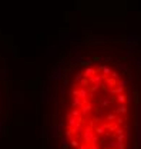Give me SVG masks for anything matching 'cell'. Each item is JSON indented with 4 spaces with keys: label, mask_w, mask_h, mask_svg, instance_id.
<instances>
[{
    "label": "cell",
    "mask_w": 141,
    "mask_h": 149,
    "mask_svg": "<svg viewBox=\"0 0 141 149\" xmlns=\"http://www.w3.org/2000/svg\"><path fill=\"white\" fill-rule=\"evenodd\" d=\"M83 139H84V143L86 145H94L98 142V135H94V129L87 126L84 130H83Z\"/></svg>",
    "instance_id": "obj_1"
},
{
    "label": "cell",
    "mask_w": 141,
    "mask_h": 149,
    "mask_svg": "<svg viewBox=\"0 0 141 149\" xmlns=\"http://www.w3.org/2000/svg\"><path fill=\"white\" fill-rule=\"evenodd\" d=\"M125 88H127V86H118V88H111V89H108V93H110V95H113V96H115V95L124 93Z\"/></svg>",
    "instance_id": "obj_2"
},
{
    "label": "cell",
    "mask_w": 141,
    "mask_h": 149,
    "mask_svg": "<svg viewBox=\"0 0 141 149\" xmlns=\"http://www.w3.org/2000/svg\"><path fill=\"white\" fill-rule=\"evenodd\" d=\"M78 118L73 116V115H67V122H68V126H70V128H73V126H76L78 123Z\"/></svg>",
    "instance_id": "obj_3"
},
{
    "label": "cell",
    "mask_w": 141,
    "mask_h": 149,
    "mask_svg": "<svg viewBox=\"0 0 141 149\" xmlns=\"http://www.w3.org/2000/svg\"><path fill=\"white\" fill-rule=\"evenodd\" d=\"M113 112L117 115V113H127L128 112V108L125 106V103H120V106H118L117 109H113Z\"/></svg>",
    "instance_id": "obj_4"
},
{
    "label": "cell",
    "mask_w": 141,
    "mask_h": 149,
    "mask_svg": "<svg viewBox=\"0 0 141 149\" xmlns=\"http://www.w3.org/2000/svg\"><path fill=\"white\" fill-rule=\"evenodd\" d=\"M94 132H96V135H98V136H106L107 132H106V126H97V128H94Z\"/></svg>",
    "instance_id": "obj_5"
},
{
    "label": "cell",
    "mask_w": 141,
    "mask_h": 149,
    "mask_svg": "<svg viewBox=\"0 0 141 149\" xmlns=\"http://www.w3.org/2000/svg\"><path fill=\"white\" fill-rule=\"evenodd\" d=\"M71 106L73 108H81L83 106V99L78 96H74L73 97V103H71Z\"/></svg>",
    "instance_id": "obj_6"
},
{
    "label": "cell",
    "mask_w": 141,
    "mask_h": 149,
    "mask_svg": "<svg viewBox=\"0 0 141 149\" xmlns=\"http://www.w3.org/2000/svg\"><path fill=\"white\" fill-rule=\"evenodd\" d=\"M91 109H93V106L87 102V103H84V105L81 106V115H87L88 112H91Z\"/></svg>",
    "instance_id": "obj_7"
},
{
    "label": "cell",
    "mask_w": 141,
    "mask_h": 149,
    "mask_svg": "<svg viewBox=\"0 0 141 149\" xmlns=\"http://www.w3.org/2000/svg\"><path fill=\"white\" fill-rule=\"evenodd\" d=\"M113 101H117L118 103H125L127 102V96H125L124 93H120V95H115V99H113Z\"/></svg>",
    "instance_id": "obj_8"
},
{
    "label": "cell",
    "mask_w": 141,
    "mask_h": 149,
    "mask_svg": "<svg viewBox=\"0 0 141 149\" xmlns=\"http://www.w3.org/2000/svg\"><path fill=\"white\" fill-rule=\"evenodd\" d=\"M104 126H106V129H108V130H114V132H115V129H117V123H111V122L104 123Z\"/></svg>",
    "instance_id": "obj_9"
},
{
    "label": "cell",
    "mask_w": 141,
    "mask_h": 149,
    "mask_svg": "<svg viewBox=\"0 0 141 149\" xmlns=\"http://www.w3.org/2000/svg\"><path fill=\"white\" fill-rule=\"evenodd\" d=\"M106 119L108 122H113V121H117V116H115V113L113 112V113H108V115L106 116Z\"/></svg>",
    "instance_id": "obj_10"
},
{
    "label": "cell",
    "mask_w": 141,
    "mask_h": 149,
    "mask_svg": "<svg viewBox=\"0 0 141 149\" xmlns=\"http://www.w3.org/2000/svg\"><path fill=\"white\" fill-rule=\"evenodd\" d=\"M100 103H101V106H103V108H106V106H108L110 103H111V101H108V99H107V97L104 96V97L101 99V101H100Z\"/></svg>",
    "instance_id": "obj_11"
},
{
    "label": "cell",
    "mask_w": 141,
    "mask_h": 149,
    "mask_svg": "<svg viewBox=\"0 0 141 149\" xmlns=\"http://www.w3.org/2000/svg\"><path fill=\"white\" fill-rule=\"evenodd\" d=\"M70 115H73V116H80V115H81V110H80V109H77V108H74L73 109V110H71V113Z\"/></svg>",
    "instance_id": "obj_12"
},
{
    "label": "cell",
    "mask_w": 141,
    "mask_h": 149,
    "mask_svg": "<svg viewBox=\"0 0 141 149\" xmlns=\"http://www.w3.org/2000/svg\"><path fill=\"white\" fill-rule=\"evenodd\" d=\"M73 128H74V130H76V132H83V130H84L80 122H78V123H77V125H76V126H73Z\"/></svg>",
    "instance_id": "obj_13"
},
{
    "label": "cell",
    "mask_w": 141,
    "mask_h": 149,
    "mask_svg": "<svg viewBox=\"0 0 141 149\" xmlns=\"http://www.w3.org/2000/svg\"><path fill=\"white\" fill-rule=\"evenodd\" d=\"M74 132H76V130H74V128L67 129V130H66V136H67V138H70V136H71V135H73Z\"/></svg>",
    "instance_id": "obj_14"
},
{
    "label": "cell",
    "mask_w": 141,
    "mask_h": 149,
    "mask_svg": "<svg viewBox=\"0 0 141 149\" xmlns=\"http://www.w3.org/2000/svg\"><path fill=\"white\" fill-rule=\"evenodd\" d=\"M103 73H104V75H110V73H111V69H110L108 66H103Z\"/></svg>",
    "instance_id": "obj_15"
},
{
    "label": "cell",
    "mask_w": 141,
    "mask_h": 149,
    "mask_svg": "<svg viewBox=\"0 0 141 149\" xmlns=\"http://www.w3.org/2000/svg\"><path fill=\"white\" fill-rule=\"evenodd\" d=\"M125 136H124V133H121V135H117V141L118 142H124Z\"/></svg>",
    "instance_id": "obj_16"
},
{
    "label": "cell",
    "mask_w": 141,
    "mask_h": 149,
    "mask_svg": "<svg viewBox=\"0 0 141 149\" xmlns=\"http://www.w3.org/2000/svg\"><path fill=\"white\" fill-rule=\"evenodd\" d=\"M121 133H124V129L117 128V129H115V135H114V136H117V135H121Z\"/></svg>",
    "instance_id": "obj_17"
},
{
    "label": "cell",
    "mask_w": 141,
    "mask_h": 149,
    "mask_svg": "<svg viewBox=\"0 0 141 149\" xmlns=\"http://www.w3.org/2000/svg\"><path fill=\"white\" fill-rule=\"evenodd\" d=\"M71 145L74 146V148H77L78 145H80V143H78V141H76V139H71V142H70Z\"/></svg>",
    "instance_id": "obj_18"
},
{
    "label": "cell",
    "mask_w": 141,
    "mask_h": 149,
    "mask_svg": "<svg viewBox=\"0 0 141 149\" xmlns=\"http://www.w3.org/2000/svg\"><path fill=\"white\" fill-rule=\"evenodd\" d=\"M117 123L118 125H123V123H124V119H123V118H117Z\"/></svg>",
    "instance_id": "obj_19"
},
{
    "label": "cell",
    "mask_w": 141,
    "mask_h": 149,
    "mask_svg": "<svg viewBox=\"0 0 141 149\" xmlns=\"http://www.w3.org/2000/svg\"><path fill=\"white\" fill-rule=\"evenodd\" d=\"M63 149H68V143H67V141H63Z\"/></svg>",
    "instance_id": "obj_20"
},
{
    "label": "cell",
    "mask_w": 141,
    "mask_h": 149,
    "mask_svg": "<svg viewBox=\"0 0 141 149\" xmlns=\"http://www.w3.org/2000/svg\"><path fill=\"white\" fill-rule=\"evenodd\" d=\"M118 149H125V143L120 142V145H118Z\"/></svg>",
    "instance_id": "obj_21"
}]
</instances>
